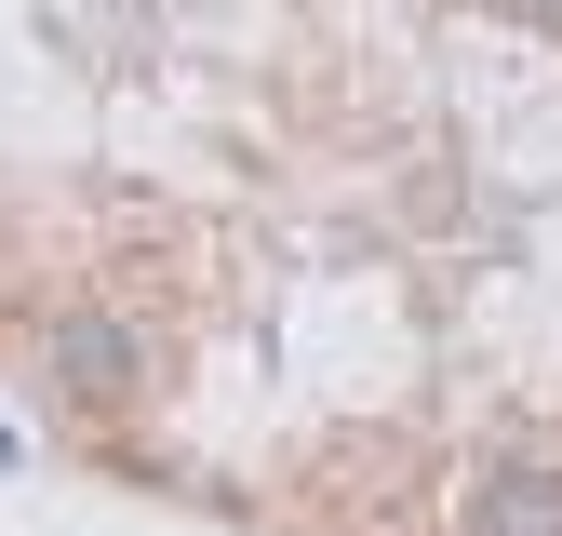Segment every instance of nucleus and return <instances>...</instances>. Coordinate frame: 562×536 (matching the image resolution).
<instances>
[{"label":"nucleus","instance_id":"obj_1","mask_svg":"<svg viewBox=\"0 0 562 536\" xmlns=\"http://www.w3.org/2000/svg\"><path fill=\"white\" fill-rule=\"evenodd\" d=\"M54 376L81 389V402H121V389H134V335H121L108 309H67V322H54Z\"/></svg>","mask_w":562,"mask_h":536},{"label":"nucleus","instance_id":"obj_2","mask_svg":"<svg viewBox=\"0 0 562 536\" xmlns=\"http://www.w3.org/2000/svg\"><path fill=\"white\" fill-rule=\"evenodd\" d=\"M469 536H562V469H496L469 496Z\"/></svg>","mask_w":562,"mask_h":536}]
</instances>
